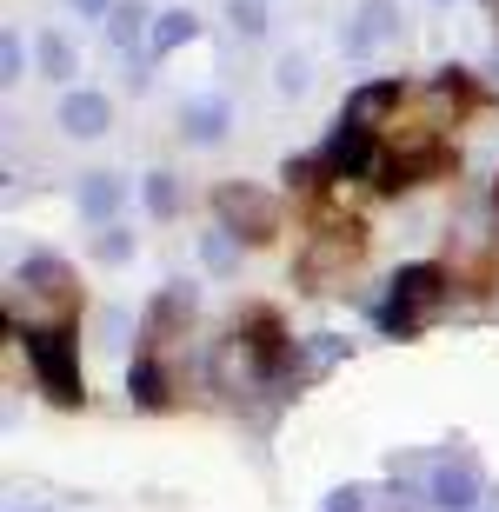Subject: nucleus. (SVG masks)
<instances>
[{"label": "nucleus", "mask_w": 499, "mask_h": 512, "mask_svg": "<svg viewBox=\"0 0 499 512\" xmlns=\"http://www.w3.org/2000/svg\"><path fill=\"white\" fill-rule=\"evenodd\" d=\"M446 293H453V273H446L440 260H413V266H400V273H393V286H386L380 326L393 333V340H406V333H420V326L446 306Z\"/></svg>", "instance_id": "f257e3e1"}, {"label": "nucleus", "mask_w": 499, "mask_h": 512, "mask_svg": "<svg viewBox=\"0 0 499 512\" xmlns=\"http://www.w3.org/2000/svg\"><path fill=\"white\" fill-rule=\"evenodd\" d=\"M27 366H34L40 393L54 399V406H80L87 399V380H80V360H74V326H27Z\"/></svg>", "instance_id": "f03ea898"}, {"label": "nucleus", "mask_w": 499, "mask_h": 512, "mask_svg": "<svg viewBox=\"0 0 499 512\" xmlns=\"http://www.w3.org/2000/svg\"><path fill=\"white\" fill-rule=\"evenodd\" d=\"M213 213H220V227L240 233V240H273V233H280V200L260 193V187H247V180L213 193Z\"/></svg>", "instance_id": "7ed1b4c3"}, {"label": "nucleus", "mask_w": 499, "mask_h": 512, "mask_svg": "<svg viewBox=\"0 0 499 512\" xmlns=\"http://www.w3.org/2000/svg\"><path fill=\"white\" fill-rule=\"evenodd\" d=\"M193 306H200V293H193L187 280H167V286H160L154 306H147V320H140V353H154V360H160V353L173 346V333L193 320Z\"/></svg>", "instance_id": "20e7f679"}, {"label": "nucleus", "mask_w": 499, "mask_h": 512, "mask_svg": "<svg viewBox=\"0 0 499 512\" xmlns=\"http://www.w3.org/2000/svg\"><path fill=\"white\" fill-rule=\"evenodd\" d=\"M393 34H400V0H360V7H353V20L340 27V47L360 60V54H373V47H380V40H393Z\"/></svg>", "instance_id": "39448f33"}, {"label": "nucleus", "mask_w": 499, "mask_h": 512, "mask_svg": "<svg viewBox=\"0 0 499 512\" xmlns=\"http://www.w3.org/2000/svg\"><path fill=\"white\" fill-rule=\"evenodd\" d=\"M426 499H433V506L440 512H473L480 506V466H473V459H440V466H433V479H426Z\"/></svg>", "instance_id": "423d86ee"}, {"label": "nucleus", "mask_w": 499, "mask_h": 512, "mask_svg": "<svg viewBox=\"0 0 499 512\" xmlns=\"http://www.w3.org/2000/svg\"><path fill=\"white\" fill-rule=\"evenodd\" d=\"M400 100H406L400 80H366V87H353V94H346V114L340 120H353V127H380Z\"/></svg>", "instance_id": "0eeeda50"}, {"label": "nucleus", "mask_w": 499, "mask_h": 512, "mask_svg": "<svg viewBox=\"0 0 499 512\" xmlns=\"http://www.w3.org/2000/svg\"><path fill=\"white\" fill-rule=\"evenodd\" d=\"M227 120H233V107L220 94L187 100V107H180V133H187L193 147H220V140H227Z\"/></svg>", "instance_id": "6e6552de"}, {"label": "nucleus", "mask_w": 499, "mask_h": 512, "mask_svg": "<svg viewBox=\"0 0 499 512\" xmlns=\"http://www.w3.org/2000/svg\"><path fill=\"white\" fill-rule=\"evenodd\" d=\"M107 120H114V107H107V94H94V87H74V94L60 100V127L74 133V140L107 133Z\"/></svg>", "instance_id": "1a4fd4ad"}, {"label": "nucleus", "mask_w": 499, "mask_h": 512, "mask_svg": "<svg viewBox=\"0 0 499 512\" xmlns=\"http://www.w3.org/2000/svg\"><path fill=\"white\" fill-rule=\"evenodd\" d=\"M353 253H360V227H353V220H346V227H327V240H320V247H313L307 260H300V280L320 286V280H327V266L353 260Z\"/></svg>", "instance_id": "9d476101"}, {"label": "nucleus", "mask_w": 499, "mask_h": 512, "mask_svg": "<svg viewBox=\"0 0 499 512\" xmlns=\"http://www.w3.org/2000/svg\"><path fill=\"white\" fill-rule=\"evenodd\" d=\"M127 200V180L120 173H87L80 180V220H94V227H114V207Z\"/></svg>", "instance_id": "9b49d317"}, {"label": "nucleus", "mask_w": 499, "mask_h": 512, "mask_svg": "<svg viewBox=\"0 0 499 512\" xmlns=\"http://www.w3.org/2000/svg\"><path fill=\"white\" fill-rule=\"evenodd\" d=\"M154 20L160 14H147L140 0H114V14H107V40H114L120 54H134L140 40H154Z\"/></svg>", "instance_id": "f8f14e48"}, {"label": "nucleus", "mask_w": 499, "mask_h": 512, "mask_svg": "<svg viewBox=\"0 0 499 512\" xmlns=\"http://www.w3.org/2000/svg\"><path fill=\"white\" fill-rule=\"evenodd\" d=\"M20 286H34L47 300H67L74 273H67V260H54V253H27V260H20Z\"/></svg>", "instance_id": "ddd939ff"}, {"label": "nucleus", "mask_w": 499, "mask_h": 512, "mask_svg": "<svg viewBox=\"0 0 499 512\" xmlns=\"http://www.w3.org/2000/svg\"><path fill=\"white\" fill-rule=\"evenodd\" d=\"M193 34H200V20H193L187 7H167V14L154 20V40H147V54H154V60H167L173 47H187Z\"/></svg>", "instance_id": "4468645a"}, {"label": "nucleus", "mask_w": 499, "mask_h": 512, "mask_svg": "<svg viewBox=\"0 0 499 512\" xmlns=\"http://www.w3.org/2000/svg\"><path fill=\"white\" fill-rule=\"evenodd\" d=\"M127 399H134V406H167V373H160L154 353H140V360L127 366Z\"/></svg>", "instance_id": "2eb2a0df"}, {"label": "nucleus", "mask_w": 499, "mask_h": 512, "mask_svg": "<svg viewBox=\"0 0 499 512\" xmlns=\"http://www.w3.org/2000/svg\"><path fill=\"white\" fill-rule=\"evenodd\" d=\"M200 260H207V273H233L240 266V233H227V227L200 233Z\"/></svg>", "instance_id": "dca6fc26"}, {"label": "nucleus", "mask_w": 499, "mask_h": 512, "mask_svg": "<svg viewBox=\"0 0 499 512\" xmlns=\"http://www.w3.org/2000/svg\"><path fill=\"white\" fill-rule=\"evenodd\" d=\"M147 213H154V220H173V213H180V180H173V173H147Z\"/></svg>", "instance_id": "f3484780"}, {"label": "nucleus", "mask_w": 499, "mask_h": 512, "mask_svg": "<svg viewBox=\"0 0 499 512\" xmlns=\"http://www.w3.org/2000/svg\"><path fill=\"white\" fill-rule=\"evenodd\" d=\"M34 54H40V74H47V80H74V47H67L60 34H40Z\"/></svg>", "instance_id": "a211bd4d"}, {"label": "nucleus", "mask_w": 499, "mask_h": 512, "mask_svg": "<svg viewBox=\"0 0 499 512\" xmlns=\"http://www.w3.org/2000/svg\"><path fill=\"white\" fill-rule=\"evenodd\" d=\"M227 20H233V34H247V40L267 34V7L260 0H227Z\"/></svg>", "instance_id": "6ab92c4d"}, {"label": "nucleus", "mask_w": 499, "mask_h": 512, "mask_svg": "<svg viewBox=\"0 0 499 512\" xmlns=\"http://www.w3.org/2000/svg\"><path fill=\"white\" fill-rule=\"evenodd\" d=\"M94 260H107V266L134 260V233H127V227H100V240H94Z\"/></svg>", "instance_id": "aec40b11"}, {"label": "nucleus", "mask_w": 499, "mask_h": 512, "mask_svg": "<svg viewBox=\"0 0 499 512\" xmlns=\"http://www.w3.org/2000/svg\"><path fill=\"white\" fill-rule=\"evenodd\" d=\"M307 80H313V67L300 54H287L280 67H273V87H280V94H307Z\"/></svg>", "instance_id": "412c9836"}, {"label": "nucleus", "mask_w": 499, "mask_h": 512, "mask_svg": "<svg viewBox=\"0 0 499 512\" xmlns=\"http://www.w3.org/2000/svg\"><path fill=\"white\" fill-rule=\"evenodd\" d=\"M20 74H27V54H20V34H7V40H0V80L14 87Z\"/></svg>", "instance_id": "4be33fe9"}, {"label": "nucleus", "mask_w": 499, "mask_h": 512, "mask_svg": "<svg viewBox=\"0 0 499 512\" xmlns=\"http://www.w3.org/2000/svg\"><path fill=\"white\" fill-rule=\"evenodd\" d=\"M327 512H366V493L360 486H340V493H327Z\"/></svg>", "instance_id": "5701e85b"}, {"label": "nucleus", "mask_w": 499, "mask_h": 512, "mask_svg": "<svg viewBox=\"0 0 499 512\" xmlns=\"http://www.w3.org/2000/svg\"><path fill=\"white\" fill-rule=\"evenodd\" d=\"M67 7H74V14H87V20H107V14H114V0H67Z\"/></svg>", "instance_id": "b1692460"}, {"label": "nucleus", "mask_w": 499, "mask_h": 512, "mask_svg": "<svg viewBox=\"0 0 499 512\" xmlns=\"http://www.w3.org/2000/svg\"><path fill=\"white\" fill-rule=\"evenodd\" d=\"M493 74H499V54H493Z\"/></svg>", "instance_id": "393cba45"}, {"label": "nucleus", "mask_w": 499, "mask_h": 512, "mask_svg": "<svg viewBox=\"0 0 499 512\" xmlns=\"http://www.w3.org/2000/svg\"><path fill=\"white\" fill-rule=\"evenodd\" d=\"M440 7H446V0H440Z\"/></svg>", "instance_id": "a878e982"}]
</instances>
